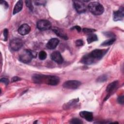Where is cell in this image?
<instances>
[{"instance_id": "d6986e66", "label": "cell", "mask_w": 124, "mask_h": 124, "mask_svg": "<svg viewBox=\"0 0 124 124\" xmlns=\"http://www.w3.org/2000/svg\"><path fill=\"white\" fill-rule=\"evenodd\" d=\"M115 38H113V37L111 38H110L108 40H106L103 43H102V44H101V46H106L111 45L115 42Z\"/></svg>"}, {"instance_id": "f546056e", "label": "cell", "mask_w": 124, "mask_h": 124, "mask_svg": "<svg viewBox=\"0 0 124 124\" xmlns=\"http://www.w3.org/2000/svg\"><path fill=\"white\" fill-rule=\"evenodd\" d=\"M0 4H3V5H4V7L5 8H6V9L8 7V3H7L5 1L1 0V1H0Z\"/></svg>"}, {"instance_id": "8fae6325", "label": "cell", "mask_w": 124, "mask_h": 124, "mask_svg": "<svg viewBox=\"0 0 124 124\" xmlns=\"http://www.w3.org/2000/svg\"><path fill=\"white\" fill-rule=\"evenodd\" d=\"M31 31L30 27L27 24H24L21 25L18 30V31L19 34L22 35H24L28 34Z\"/></svg>"}, {"instance_id": "484cf974", "label": "cell", "mask_w": 124, "mask_h": 124, "mask_svg": "<svg viewBox=\"0 0 124 124\" xmlns=\"http://www.w3.org/2000/svg\"><path fill=\"white\" fill-rule=\"evenodd\" d=\"M75 44H76V45L77 46H83V42L82 40H80V39H78V40H77L76 42H75Z\"/></svg>"}, {"instance_id": "e0dca14e", "label": "cell", "mask_w": 124, "mask_h": 124, "mask_svg": "<svg viewBox=\"0 0 124 124\" xmlns=\"http://www.w3.org/2000/svg\"><path fill=\"white\" fill-rule=\"evenodd\" d=\"M118 85V82L117 81H115L113 82L110 83L108 84L106 88V91L108 93H111L117 86Z\"/></svg>"}, {"instance_id": "8992f818", "label": "cell", "mask_w": 124, "mask_h": 124, "mask_svg": "<svg viewBox=\"0 0 124 124\" xmlns=\"http://www.w3.org/2000/svg\"><path fill=\"white\" fill-rule=\"evenodd\" d=\"M37 27L40 30H47L51 28V25L49 21L47 20L42 19L39 20L37 22Z\"/></svg>"}, {"instance_id": "52a82bcc", "label": "cell", "mask_w": 124, "mask_h": 124, "mask_svg": "<svg viewBox=\"0 0 124 124\" xmlns=\"http://www.w3.org/2000/svg\"><path fill=\"white\" fill-rule=\"evenodd\" d=\"M59 77L55 76H46L45 83L50 85H56L59 82Z\"/></svg>"}, {"instance_id": "9c48e42d", "label": "cell", "mask_w": 124, "mask_h": 124, "mask_svg": "<svg viewBox=\"0 0 124 124\" xmlns=\"http://www.w3.org/2000/svg\"><path fill=\"white\" fill-rule=\"evenodd\" d=\"M51 57L53 61L59 64H61L63 62V58L59 51H55L53 52L51 55Z\"/></svg>"}, {"instance_id": "ffe728a7", "label": "cell", "mask_w": 124, "mask_h": 124, "mask_svg": "<svg viewBox=\"0 0 124 124\" xmlns=\"http://www.w3.org/2000/svg\"><path fill=\"white\" fill-rule=\"evenodd\" d=\"M46 56H47V54L46 52L44 51H40L38 54L39 58L41 60H44L46 59Z\"/></svg>"}, {"instance_id": "5b68a950", "label": "cell", "mask_w": 124, "mask_h": 124, "mask_svg": "<svg viewBox=\"0 0 124 124\" xmlns=\"http://www.w3.org/2000/svg\"><path fill=\"white\" fill-rule=\"evenodd\" d=\"M80 84L81 83L79 81L70 80L65 81L63 84V87L65 88L69 89H76L78 88Z\"/></svg>"}, {"instance_id": "7a4b0ae2", "label": "cell", "mask_w": 124, "mask_h": 124, "mask_svg": "<svg viewBox=\"0 0 124 124\" xmlns=\"http://www.w3.org/2000/svg\"><path fill=\"white\" fill-rule=\"evenodd\" d=\"M88 8L90 11L94 15H100L104 11V8L102 5L96 1L90 3L88 5Z\"/></svg>"}, {"instance_id": "7c38bea8", "label": "cell", "mask_w": 124, "mask_h": 124, "mask_svg": "<svg viewBox=\"0 0 124 124\" xmlns=\"http://www.w3.org/2000/svg\"><path fill=\"white\" fill-rule=\"evenodd\" d=\"M59 43V40L57 38H52L47 43L46 46L49 49H53L56 47Z\"/></svg>"}, {"instance_id": "277c9868", "label": "cell", "mask_w": 124, "mask_h": 124, "mask_svg": "<svg viewBox=\"0 0 124 124\" xmlns=\"http://www.w3.org/2000/svg\"><path fill=\"white\" fill-rule=\"evenodd\" d=\"M23 42L19 38H15L12 39L10 43V46L11 49L14 51L18 50L22 46Z\"/></svg>"}, {"instance_id": "9a60e30c", "label": "cell", "mask_w": 124, "mask_h": 124, "mask_svg": "<svg viewBox=\"0 0 124 124\" xmlns=\"http://www.w3.org/2000/svg\"><path fill=\"white\" fill-rule=\"evenodd\" d=\"M52 30L58 36H59L64 39H67L66 34L61 29L57 28V27H55L52 29Z\"/></svg>"}, {"instance_id": "f1b7e54d", "label": "cell", "mask_w": 124, "mask_h": 124, "mask_svg": "<svg viewBox=\"0 0 124 124\" xmlns=\"http://www.w3.org/2000/svg\"><path fill=\"white\" fill-rule=\"evenodd\" d=\"M118 102L119 104H124V96H119L118 98Z\"/></svg>"}, {"instance_id": "4fadbf2b", "label": "cell", "mask_w": 124, "mask_h": 124, "mask_svg": "<svg viewBox=\"0 0 124 124\" xmlns=\"http://www.w3.org/2000/svg\"><path fill=\"white\" fill-rule=\"evenodd\" d=\"M95 59L90 54L84 55L81 59V62L85 64H91L93 62Z\"/></svg>"}, {"instance_id": "83f0119b", "label": "cell", "mask_w": 124, "mask_h": 124, "mask_svg": "<svg viewBox=\"0 0 124 124\" xmlns=\"http://www.w3.org/2000/svg\"><path fill=\"white\" fill-rule=\"evenodd\" d=\"M34 2L35 3L36 5H44L45 4L46 1H43V0H37V1H35Z\"/></svg>"}, {"instance_id": "6da1fadb", "label": "cell", "mask_w": 124, "mask_h": 124, "mask_svg": "<svg viewBox=\"0 0 124 124\" xmlns=\"http://www.w3.org/2000/svg\"><path fill=\"white\" fill-rule=\"evenodd\" d=\"M36 55L37 53L35 51L29 49H25L19 55V59L21 62L27 63L30 62L32 58H35Z\"/></svg>"}, {"instance_id": "ba28073f", "label": "cell", "mask_w": 124, "mask_h": 124, "mask_svg": "<svg viewBox=\"0 0 124 124\" xmlns=\"http://www.w3.org/2000/svg\"><path fill=\"white\" fill-rule=\"evenodd\" d=\"M124 16V9L123 7H121L120 8L114 12L113 15V19L114 21H119L123 19Z\"/></svg>"}, {"instance_id": "3957f363", "label": "cell", "mask_w": 124, "mask_h": 124, "mask_svg": "<svg viewBox=\"0 0 124 124\" xmlns=\"http://www.w3.org/2000/svg\"><path fill=\"white\" fill-rule=\"evenodd\" d=\"M73 5L76 11L79 14H82L86 12L87 10L86 6L81 1H73Z\"/></svg>"}, {"instance_id": "5bb4252c", "label": "cell", "mask_w": 124, "mask_h": 124, "mask_svg": "<svg viewBox=\"0 0 124 124\" xmlns=\"http://www.w3.org/2000/svg\"><path fill=\"white\" fill-rule=\"evenodd\" d=\"M80 116L86 120L87 121L91 122L93 120V115L91 112L87 111H82L79 113Z\"/></svg>"}, {"instance_id": "2e32d148", "label": "cell", "mask_w": 124, "mask_h": 124, "mask_svg": "<svg viewBox=\"0 0 124 124\" xmlns=\"http://www.w3.org/2000/svg\"><path fill=\"white\" fill-rule=\"evenodd\" d=\"M23 7V1L22 0H18L16 4L15 5L14 10H13V15H15L18 12H19L22 9Z\"/></svg>"}, {"instance_id": "4dcf8cb0", "label": "cell", "mask_w": 124, "mask_h": 124, "mask_svg": "<svg viewBox=\"0 0 124 124\" xmlns=\"http://www.w3.org/2000/svg\"><path fill=\"white\" fill-rule=\"evenodd\" d=\"M21 79L19 78V77H16H16H14L12 78V82H16V81H18V80H20Z\"/></svg>"}, {"instance_id": "1f68e13d", "label": "cell", "mask_w": 124, "mask_h": 124, "mask_svg": "<svg viewBox=\"0 0 124 124\" xmlns=\"http://www.w3.org/2000/svg\"><path fill=\"white\" fill-rule=\"evenodd\" d=\"M74 28L76 29L77 30V31H78V32H79V31H81V28H80L79 26H75V27H74Z\"/></svg>"}, {"instance_id": "cb8c5ba5", "label": "cell", "mask_w": 124, "mask_h": 124, "mask_svg": "<svg viewBox=\"0 0 124 124\" xmlns=\"http://www.w3.org/2000/svg\"><path fill=\"white\" fill-rule=\"evenodd\" d=\"M95 31V30L93 29H88V28H84L83 29V31L85 33H92L93 31Z\"/></svg>"}, {"instance_id": "7402d4cb", "label": "cell", "mask_w": 124, "mask_h": 124, "mask_svg": "<svg viewBox=\"0 0 124 124\" xmlns=\"http://www.w3.org/2000/svg\"><path fill=\"white\" fill-rule=\"evenodd\" d=\"M107 78L105 75H102L98 78L97 81L98 82H104L107 80Z\"/></svg>"}, {"instance_id": "ac0fdd59", "label": "cell", "mask_w": 124, "mask_h": 124, "mask_svg": "<svg viewBox=\"0 0 124 124\" xmlns=\"http://www.w3.org/2000/svg\"><path fill=\"white\" fill-rule=\"evenodd\" d=\"M98 40L97 36L96 34L93 33H90L87 36V40L88 44H90L94 41H97Z\"/></svg>"}, {"instance_id": "44dd1931", "label": "cell", "mask_w": 124, "mask_h": 124, "mask_svg": "<svg viewBox=\"0 0 124 124\" xmlns=\"http://www.w3.org/2000/svg\"><path fill=\"white\" fill-rule=\"evenodd\" d=\"M70 123L75 124H81L82 122L80 121V120H79L78 118H74L71 120Z\"/></svg>"}, {"instance_id": "30bf717a", "label": "cell", "mask_w": 124, "mask_h": 124, "mask_svg": "<svg viewBox=\"0 0 124 124\" xmlns=\"http://www.w3.org/2000/svg\"><path fill=\"white\" fill-rule=\"evenodd\" d=\"M106 53L105 50L94 49L93 50L90 54L94 59H101Z\"/></svg>"}, {"instance_id": "603a6c76", "label": "cell", "mask_w": 124, "mask_h": 124, "mask_svg": "<svg viewBox=\"0 0 124 124\" xmlns=\"http://www.w3.org/2000/svg\"><path fill=\"white\" fill-rule=\"evenodd\" d=\"M26 2V6L31 10L32 11V9H33V6H32V5L31 4V1H30V0H26L25 1Z\"/></svg>"}, {"instance_id": "4316f807", "label": "cell", "mask_w": 124, "mask_h": 124, "mask_svg": "<svg viewBox=\"0 0 124 124\" xmlns=\"http://www.w3.org/2000/svg\"><path fill=\"white\" fill-rule=\"evenodd\" d=\"M9 79L7 78H1L0 79V82H2L3 83H4L5 85H8V83H9Z\"/></svg>"}, {"instance_id": "d4e9b609", "label": "cell", "mask_w": 124, "mask_h": 124, "mask_svg": "<svg viewBox=\"0 0 124 124\" xmlns=\"http://www.w3.org/2000/svg\"><path fill=\"white\" fill-rule=\"evenodd\" d=\"M8 31L7 29H5L3 31V36L4 37V41H6L8 38Z\"/></svg>"}]
</instances>
